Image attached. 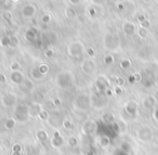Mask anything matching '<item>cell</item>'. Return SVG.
<instances>
[{
	"label": "cell",
	"mask_w": 158,
	"mask_h": 155,
	"mask_svg": "<svg viewBox=\"0 0 158 155\" xmlns=\"http://www.w3.org/2000/svg\"><path fill=\"white\" fill-rule=\"evenodd\" d=\"M75 80H76L75 75L70 71H65V72L60 73L56 77L57 86L60 88H62V89H68V88L73 87L75 84Z\"/></svg>",
	"instance_id": "1"
},
{
	"label": "cell",
	"mask_w": 158,
	"mask_h": 155,
	"mask_svg": "<svg viewBox=\"0 0 158 155\" xmlns=\"http://www.w3.org/2000/svg\"><path fill=\"white\" fill-rule=\"evenodd\" d=\"M73 106L76 111L85 112L91 107V98L88 93H80L74 99Z\"/></svg>",
	"instance_id": "2"
},
{
	"label": "cell",
	"mask_w": 158,
	"mask_h": 155,
	"mask_svg": "<svg viewBox=\"0 0 158 155\" xmlns=\"http://www.w3.org/2000/svg\"><path fill=\"white\" fill-rule=\"evenodd\" d=\"M85 51H86V47H85L84 42L79 41V40L72 42V44H69L67 46V54L72 58H76L79 57V55H81Z\"/></svg>",
	"instance_id": "3"
},
{
	"label": "cell",
	"mask_w": 158,
	"mask_h": 155,
	"mask_svg": "<svg viewBox=\"0 0 158 155\" xmlns=\"http://www.w3.org/2000/svg\"><path fill=\"white\" fill-rule=\"evenodd\" d=\"M28 106L25 104H18L14 107V119L19 123H24L28 119Z\"/></svg>",
	"instance_id": "4"
},
{
	"label": "cell",
	"mask_w": 158,
	"mask_h": 155,
	"mask_svg": "<svg viewBox=\"0 0 158 155\" xmlns=\"http://www.w3.org/2000/svg\"><path fill=\"white\" fill-rule=\"evenodd\" d=\"M1 104L6 109H14L18 105V96L13 92H6L1 97Z\"/></svg>",
	"instance_id": "5"
},
{
	"label": "cell",
	"mask_w": 158,
	"mask_h": 155,
	"mask_svg": "<svg viewBox=\"0 0 158 155\" xmlns=\"http://www.w3.org/2000/svg\"><path fill=\"white\" fill-rule=\"evenodd\" d=\"M81 131L84 135L86 136H93L97 133L98 131V124L95 120L93 119H88L84 123L81 127Z\"/></svg>",
	"instance_id": "6"
},
{
	"label": "cell",
	"mask_w": 158,
	"mask_h": 155,
	"mask_svg": "<svg viewBox=\"0 0 158 155\" xmlns=\"http://www.w3.org/2000/svg\"><path fill=\"white\" fill-rule=\"evenodd\" d=\"M81 71L86 75H93L97 71V63L93 59H87L81 63Z\"/></svg>",
	"instance_id": "7"
},
{
	"label": "cell",
	"mask_w": 158,
	"mask_h": 155,
	"mask_svg": "<svg viewBox=\"0 0 158 155\" xmlns=\"http://www.w3.org/2000/svg\"><path fill=\"white\" fill-rule=\"evenodd\" d=\"M37 13V7L35 3H26L23 6L22 10H21V14L22 18L24 19H33Z\"/></svg>",
	"instance_id": "8"
},
{
	"label": "cell",
	"mask_w": 158,
	"mask_h": 155,
	"mask_svg": "<svg viewBox=\"0 0 158 155\" xmlns=\"http://www.w3.org/2000/svg\"><path fill=\"white\" fill-rule=\"evenodd\" d=\"M118 39L115 35L113 34H106L104 37V46L108 49V50H115L118 47Z\"/></svg>",
	"instance_id": "9"
},
{
	"label": "cell",
	"mask_w": 158,
	"mask_h": 155,
	"mask_svg": "<svg viewBox=\"0 0 158 155\" xmlns=\"http://www.w3.org/2000/svg\"><path fill=\"white\" fill-rule=\"evenodd\" d=\"M42 111H44V107L38 102H33L28 105V116L31 118L38 117Z\"/></svg>",
	"instance_id": "10"
},
{
	"label": "cell",
	"mask_w": 158,
	"mask_h": 155,
	"mask_svg": "<svg viewBox=\"0 0 158 155\" xmlns=\"http://www.w3.org/2000/svg\"><path fill=\"white\" fill-rule=\"evenodd\" d=\"M50 142H51V145H52V148H54V149L61 148V146L64 144V139H63V137H62L61 133H60L59 130L53 131Z\"/></svg>",
	"instance_id": "11"
},
{
	"label": "cell",
	"mask_w": 158,
	"mask_h": 155,
	"mask_svg": "<svg viewBox=\"0 0 158 155\" xmlns=\"http://www.w3.org/2000/svg\"><path fill=\"white\" fill-rule=\"evenodd\" d=\"M25 76L21 71H16V72H11L10 74V81L14 85H23L25 81Z\"/></svg>",
	"instance_id": "12"
},
{
	"label": "cell",
	"mask_w": 158,
	"mask_h": 155,
	"mask_svg": "<svg viewBox=\"0 0 158 155\" xmlns=\"http://www.w3.org/2000/svg\"><path fill=\"white\" fill-rule=\"evenodd\" d=\"M36 138H37V140L40 143H46L49 140V133L46 130H44V129H39L36 132Z\"/></svg>",
	"instance_id": "13"
},
{
	"label": "cell",
	"mask_w": 158,
	"mask_h": 155,
	"mask_svg": "<svg viewBox=\"0 0 158 155\" xmlns=\"http://www.w3.org/2000/svg\"><path fill=\"white\" fill-rule=\"evenodd\" d=\"M24 38L27 40V41L31 42V41H35L37 39V32L33 28H28L24 34Z\"/></svg>",
	"instance_id": "14"
},
{
	"label": "cell",
	"mask_w": 158,
	"mask_h": 155,
	"mask_svg": "<svg viewBox=\"0 0 158 155\" xmlns=\"http://www.w3.org/2000/svg\"><path fill=\"white\" fill-rule=\"evenodd\" d=\"M65 16L67 19H69V20H74V19L77 18V11L76 9H75L74 7H72V6H69V7H67L65 9Z\"/></svg>",
	"instance_id": "15"
},
{
	"label": "cell",
	"mask_w": 158,
	"mask_h": 155,
	"mask_svg": "<svg viewBox=\"0 0 158 155\" xmlns=\"http://www.w3.org/2000/svg\"><path fill=\"white\" fill-rule=\"evenodd\" d=\"M16 120L14 119V118H7L5 122V128L7 129V130H12V129L15 128L16 126Z\"/></svg>",
	"instance_id": "16"
},
{
	"label": "cell",
	"mask_w": 158,
	"mask_h": 155,
	"mask_svg": "<svg viewBox=\"0 0 158 155\" xmlns=\"http://www.w3.org/2000/svg\"><path fill=\"white\" fill-rule=\"evenodd\" d=\"M99 144H100V146H101V148H103V149L108 148V146H110V137H107V136H102V137L100 138V140H99Z\"/></svg>",
	"instance_id": "17"
},
{
	"label": "cell",
	"mask_w": 158,
	"mask_h": 155,
	"mask_svg": "<svg viewBox=\"0 0 158 155\" xmlns=\"http://www.w3.org/2000/svg\"><path fill=\"white\" fill-rule=\"evenodd\" d=\"M79 143V140L77 138V136L75 135H70L69 137L67 138V144L70 146V148H76Z\"/></svg>",
	"instance_id": "18"
},
{
	"label": "cell",
	"mask_w": 158,
	"mask_h": 155,
	"mask_svg": "<svg viewBox=\"0 0 158 155\" xmlns=\"http://www.w3.org/2000/svg\"><path fill=\"white\" fill-rule=\"evenodd\" d=\"M134 25L130 22H127L123 24V32H125L127 35H132L134 33Z\"/></svg>",
	"instance_id": "19"
},
{
	"label": "cell",
	"mask_w": 158,
	"mask_h": 155,
	"mask_svg": "<svg viewBox=\"0 0 158 155\" xmlns=\"http://www.w3.org/2000/svg\"><path fill=\"white\" fill-rule=\"evenodd\" d=\"M49 71H50V67H49V65L46 63H41L39 66H38V73H39L41 76L47 75L49 73Z\"/></svg>",
	"instance_id": "20"
},
{
	"label": "cell",
	"mask_w": 158,
	"mask_h": 155,
	"mask_svg": "<svg viewBox=\"0 0 158 155\" xmlns=\"http://www.w3.org/2000/svg\"><path fill=\"white\" fill-rule=\"evenodd\" d=\"M11 45V36H5V37L1 38L0 40V46L3 47V48H8Z\"/></svg>",
	"instance_id": "21"
},
{
	"label": "cell",
	"mask_w": 158,
	"mask_h": 155,
	"mask_svg": "<svg viewBox=\"0 0 158 155\" xmlns=\"http://www.w3.org/2000/svg\"><path fill=\"white\" fill-rule=\"evenodd\" d=\"M51 20H52V15H51V14H49V13L42 14L41 18H40V22H41L42 24H44V25L49 24V23L51 22Z\"/></svg>",
	"instance_id": "22"
},
{
	"label": "cell",
	"mask_w": 158,
	"mask_h": 155,
	"mask_svg": "<svg viewBox=\"0 0 158 155\" xmlns=\"http://www.w3.org/2000/svg\"><path fill=\"white\" fill-rule=\"evenodd\" d=\"M38 118H39V119H41V120H44V122H46V120H48L49 118H50V114H49V112L47 111V110H44V111L39 114Z\"/></svg>",
	"instance_id": "23"
},
{
	"label": "cell",
	"mask_w": 158,
	"mask_h": 155,
	"mask_svg": "<svg viewBox=\"0 0 158 155\" xmlns=\"http://www.w3.org/2000/svg\"><path fill=\"white\" fill-rule=\"evenodd\" d=\"M85 52H86L87 57H88L89 59H92V58H94V55H95L94 49H93L92 47H89V48H87Z\"/></svg>",
	"instance_id": "24"
},
{
	"label": "cell",
	"mask_w": 158,
	"mask_h": 155,
	"mask_svg": "<svg viewBox=\"0 0 158 155\" xmlns=\"http://www.w3.org/2000/svg\"><path fill=\"white\" fill-rule=\"evenodd\" d=\"M103 62L105 65H110V64H113V62H114V57L110 54L106 55V57L103 59Z\"/></svg>",
	"instance_id": "25"
},
{
	"label": "cell",
	"mask_w": 158,
	"mask_h": 155,
	"mask_svg": "<svg viewBox=\"0 0 158 155\" xmlns=\"http://www.w3.org/2000/svg\"><path fill=\"white\" fill-rule=\"evenodd\" d=\"M2 19L5 21H7V22L11 23L12 22V15H11V12L10 11H6L2 13Z\"/></svg>",
	"instance_id": "26"
},
{
	"label": "cell",
	"mask_w": 158,
	"mask_h": 155,
	"mask_svg": "<svg viewBox=\"0 0 158 155\" xmlns=\"http://www.w3.org/2000/svg\"><path fill=\"white\" fill-rule=\"evenodd\" d=\"M22 150H23V148H22V145H21L20 143H15V144H13V145H12V152L22 153Z\"/></svg>",
	"instance_id": "27"
},
{
	"label": "cell",
	"mask_w": 158,
	"mask_h": 155,
	"mask_svg": "<svg viewBox=\"0 0 158 155\" xmlns=\"http://www.w3.org/2000/svg\"><path fill=\"white\" fill-rule=\"evenodd\" d=\"M20 63L19 62H13V63H11V65H10V71L11 72H16V71H20Z\"/></svg>",
	"instance_id": "28"
},
{
	"label": "cell",
	"mask_w": 158,
	"mask_h": 155,
	"mask_svg": "<svg viewBox=\"0 0 158 155\" xmlns=\"http://www.w3.org/2000/svg\"><path fill=\"white\" fill-rule=\"evenodd\" d=\"M19 46V38L16 36H11V45H10V48H15Z\"/></svg>",
	"instance_id": "29"
},
{
	"label": "cell",
	"mask_w": 158,
	"mask_h": 155,
	"mask_svg": "<svg viewBox=\"0 0 158 155\" xmlns=\"http://www.w3.org/2000/svg\"><path fill=\"white\" fill-rule=\"evenodd\" d=\"M53 55H54V50H53L52 48H49V49H46L44 50V57L46 58H52Z\"/></svg>",
	"instance_id": "30"
},
{
	"label": "cell",
	"mask_w": 158,
	"mask_h": 155,
	"mask_svg": "<svg viewBox=\"0 0 158 155\" xmlns=\"http://www.w3.org/2000/svg\"><path fill=\"white\" fill-rule=\"evenodd\" d=\"M23 85H24L28 90H31V89H33V87H34L33 83H31L29 79H25V81H24V84H23Z\"/></svg>",
	"instance_id": "31"
},
{
	"label": "cell",
	"mask_w": 158,
	"mask_h": 155,
	"mask_svg": "<svg viewBox=\"0 0 158 155\" xmlns=\"http://www.w3.org/2000/svg\"><path fill=\"white\" fill-rule=\"evenodd\" d=\"M63 127L66 129H70L72 128V123H70L69 119H67V118H65V119L63 120Z\"/></svg>",
	"instance_id": "32"
},
{
	"label": "cell",
	"mask_w": 158,
	"mask_h": 155,
	"mask_svg": "<svg viewBox=\"0 0 158 155\" xmlns=\"http://www.w3.org/2000/svg\"><path fill=\"white\" fill-rule=\"evenodd\" d=\"M130 64H131V62H130L129 60H123V61L120 62V66L123 68H128L130 66Z\"/></svg>",
	"instance_id": "33"
},
{
	"label": "cell",
	"mask_w": 158,
	"mask_h": 155,
	"mask_svg": "<svg viewBox=\"0 0 158 155\" xmlns=\"http://www.w3.org/2000/svg\"><path fill=\"white\" fill-rule=\"evenodd\" d=\"M123 84H125V79H123V77H118V78L116 79V85H117V87L123 86Z\"/></svg>",
	"instance_id": "34"
},
{
	"label": "cell",
	"mask_w": 158,
	"mask_h": 155,
	"mask_svg": "<svg viewBox=\"0 0 158 155\" xmlns=\"http://www.w3.org/2000/svg\"><path fill=\"white\" fill-rule=\"evenodd\" d=\"M89 14H90L91 16H95L98 14V12H97V10L94 9V7H90L89 8Z\"/></svg>",
	"instance_id": "35"
},
{
	"label": "cell",
	"mask_w": 158,
	"mask_h": 155,
	"mask_svg": "<svg viewBox=\"0 0 158 155\" xmlns=\"http://www.w3.org/2000/svg\"><path fill=\"white\" fill-rule=\"evenodd\" d=\"M52 103L54 104V106H60V105L62 104V101H61V99L60 98H55V99H53V101H52Z\"/></svg>",
	"instance_id": "36"
},
{
	"label": "cell",
	"mask_w": 158,
	"mask_h": 155,
	"mask_svg": "<svg viewBox=\"0 0 158 155\" xmlns=\"http://www.w3.org/2000/svg\"><path fill=\"white\" fill-rule=\"evenodd\" d=\"M7 83V77H6L5 74L0 73V84H6Z\"/></svg>",
	"instance_id": "37"
},
{
	"label": "cell",
	"mask_w": 158,
	"mask_h": 155,
	"mask_svg": "<svg viewBox=\"0 0 158 155\" xmlns=\"http://www.w3.org/2000/svg\"><path fill=\"white\" fill-rule=\"evenodd\" d=\"M105 94L107 97H110L113 94V90L110 89V88H106V89H105Z\"/></svg>",
	"instance_id": "38"
},
{
	"label": "cell",
	"mask_w": 158,
	"mask_h": 155,
	"mask_svg": "<svg viewBox=\"0 0 158 155\" xmlns=\"http://www.w3.org/2000/svg\"><path fill=\"white\" fill-rule=\"evenodd\" d=\"M114 91H115V93H116V94H120L121 93V89L119 87H117V86H116V88H115Z\"/></svg>",
	"instance_id": "39"
},
{
	"label": "cell",
	"mask_w": 158,
	"mask_h": 155,
	"mask_svg": "<svg viewBox=\"0 0 158 155\" xmlns=\"http://www.w3.org/2000/svg\"><path fill=\"white\" fill-rule=\"evenodd\" d=\"M11 155H22V153H14V152H12Z\"/></svg>",
	"instance_id": "40"
},
{
	"label": "cell",
	"mask_w": 158,
	"mask_h": 155,
	"mask_svg": "<svg viewBox=\"0 0 158 155\" xmlns=\"http://www.w3.org/2000/svg\"><path fill=\"white\" fill-rule=\"evenodd\" d=\"M2 146H1V145H0V155H1V154H2Z\"/></svg>",
	"instance_id": "41"
}]
</instances>
